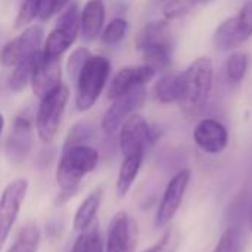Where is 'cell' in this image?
<instances>
[{
	"label": "cell",
	"mask_w": 252,
	"mask_h": 252,
	"mask_svg": "<svg viewBox=\"0 0 252 252\" xmlns=\"http://www.w3.org/2000/svg\"><path fill=\"white\" fill-rule=\"evenodd\" d=\"M238 19H239V22H241V25H242V28L245 30V32H247V35L251 38L252 35V0L250 1H245L244 3V6L239 9V12H238Z\"/></svg>",
	"instance_id": "34"
},
{
	"label": "cell",
	"mask_w": 252,
	"mask_h": 252,
	"mask_svg": "<svg viewBox=\"0 0 252 252\" xmlns=\"http://www.w3.org/2000/svg\"><path fill=\"white\" fill-rule=\"evenodd\" d=\"M248 55L241 50H235L230 53L227 62H226V72L227 78L232 83H241L248 71Z\"/></svg>",
	"instance_id": "26"
},
{
	"label": "cell",
	"mask_w": 252,
	"mask_h": 252,
	"mask_svg": "<svg viewBox=\"0 0 252 252\" xmlns=\"http://www.w3.org/2000/svg\"><path fill=\"white\" fill-rule=\"evenodd\" d=\"M190 177H192L190 170L185 168L176 173L171 177V180L167 183L155 216L157 229H164L165 226H168L174 219V216L177 214L182 201L185 198V193L188 190V186L190 183Z\"/></svg>",
	"instance_id": "8"
},
{
	"label": "cell",
	"mask_w": 252,
	"mask_h": 252,
	"mask_svg": "<svg viewBox=\"0 0 252 252\" xmlns=\"http://www.w3.org/2000/svg\"><path fill=\"white\" fill-rule=\"evenodd\" d=\"M244 235L239 227H229L223 232L213 252H242Z\"/></svg>",
	"instance_id": "27"
},
{
	"label": "cell",
	"mask_w": 252,
	"mask_h": 252,
	"mask_svg": "<svg viewBox=\"0 0 252 252\" xmlns=\"http://www.w3.org/2000/svg\"><path fill=\"white\" fill-rule=\"evenodd\" d=\"M128 31V22L124 18H115L112 19L100 32V40L105 46L114 47L117 44H120L126 34Z\"/></svg>",
	"instance_id": "25"
},
{
	"label": "cell",
	"mask_w": 252,
	"mask_h": 252,
	"mask_svg": "<svg viewBox=\"0 0 252 252\" xmlns=\"http://www.w3.org/2000/svg\"><path fill=\"white\" fill-rule=\"evenodd\" d=\"M180 244V235L177 229H168L162 238L145 252H177Z\"/></svg>",
	"instance_id": "31"
},
{
	"label": "cell",
	"mask_w": 252,
	"mask_h": 252,
	"mask_svg": "<svg viewBox=\"0 0 252 252\" xmlns=\"http://www.w3.org/2000/svg\"><path fill=\"white\" fill-rule=\"evenodd\" d=\"M41 58V50L27 56L21 62H18L13 66V71L9 77V87L13 92H21L25 89V86L31 81V77L34 74V69Z\"/></svg>",
	"instance_id": "21"
},
{
	"label": "cell",
	"mask_w": 252,
	"mask_h": 252,
	"mask_svg": "<svg viewBox=\"0 0 252 252\" xmlns=\"http://www.w3.org/2000/svg\"><path fill=\"white\" fill-rule=\"evenodd\" d=\"M146 100V90L145 86H139L112 100V105L106 109L103 118H102V130L112 136L115 134L123 123L133 114H136L137 109L143 106Z\"/></svg>",
	"instance_id": "9"
},
{
	"label": "cell",
	"mask_w": 252,
	"mask_h": 252,
	"mask_svg": "<svg viewBox=\"0 0 252 252\" xmlns=\"http://www.w3.org/2000/svg\"><path fill=\"white\" fill-rule=\"evenodd\" d=\"M214 65L210 58L201 56L195 59L182 74H179L180 92L177 103L188 115L201 114L213 90Z\"/></svg>",
	"instance_id": "1"
},
{
	"label": "cell",
	"mask_w": 252,
	"mask_h": 252,
	"mask_svg": "<svg viewBox=\"0 0 252 252\" xmlns=\"http://www.w3.org/2000/svg\"><path fill=\"white\" fill-rule=\"evenodd\" d=\"M43 37H44V31L41 25L34 24L25 28L22 34L12 38L3 46L0 52V62L4 66H15L27 56L41 50Z\"/></svg>",
	"instance_id": "11"
},
{
	"label": "cell",
	"mask_w": 252,
	"mask_h": 252,
	"mask_svg": "<svg viewBox=\"0 0 252 252\" xmlns=\"http://www.w3.org/2000/svg\"><path fill=\"white\" fill-rule=\"evenodd\" d=\"M250 37L244 31L238 16H230L224 19L216 30L213 41L217 50H233L239 46H242L245 41H248Z\"/></svg>",
	"instance_id": "18"
},
{
	"label": "cell",
	"mask_w": 252,
	"mask_h": 252,
	"mask_svg": "<svg viewBox=\"0 0 252 252\" xmlns=\"http://www.w3.org/2000/svg\"><path fill=\"white\" fill-rule=\"evenodd\" d=\"M193 142L210 155L221 154L229 145V131L223 123L214 118L201 120L193 130Z\"/></svg>",
	"instance_id": "13"
},
{
	"label": "cell",
	"mask_w": 252,
	"mask_h": 252,
	"mask_svg": "<svg viewBox=\"0 0 252 252\" xmlns=\"http://www.w3.org/2000/svg\"><path fill=\"white\" fill-rule=\"evenodd\" d=\"M80 34V10L77 4L68 7L58 19L56 27L50 31L44 41L41 53L49 59H61V56L75 43Z\"/></svg>",
	"instance_id": "6"
},
{
	"label": "cell",
	"mask_w": 252,
	"mask_h": 252,
	"mask_svg": "<svg viewBox=\"0 0 252 252\" xmlns=\"http://www.w3.org/2000/svg\"><path fill=\"white\" fill-rule=\"evenodd\" d=\"M136 46L143 56L145 65L155 71H164L171 65L173 47L165 19L146 24L136 38Z\"/></svg>",
	"instance_id": "3"
},
{
	"label": "cell",
	"mask_w": 252,
	"mask_h": 252,
	"mask_svg": "<svg viewBox=\"0 0 252 252\" xmlns=\"http://www.w3.org/2000/svg\"><path fill=\"white\" fill-rule=\"evenodd\" d=\"M155 69L149 65H133V66H124L121 68L115 77L112 78L109 89H108V97L114 100L115 97L139 87L145 86L155 77Z\"/></svg>",
	"instance_id": "14"
},
{
	"label": "cell",
	"mask_w": 252,
	"mask_h": 252,
	"mask_svg": "<svg viewBox=\"0 0 252 252\" xmlns=\"http://www.w3.org/2000/svg\"><path fill=\"white\" fill-rule=\"evenodd\" d=\"M68 100L69 89L65 84L58 86L41 99L35 115V130L43 143H50L56 137Z\"/></svg>",
	"instance_id": "5"
},
{
	"label": "cell",
	"mask_w": 252,
	"mask_h": 252,
	"mask_svg": "<svg viewBox=\"0 0 252 252\" xmlns=\"http://www.w3.org/2000/svg\"><path fill=\"white\" fill-rule=\"evenodd\" d=\"M92 134H93V128H92L90 124H87V123H78V124H75L69 130L63 148L75 146V145H87V140L92 137Z\"/></svg>",
	"instance_id": "30"
},
{
	"label": "cell",
	"mask_w": 252,
	"mask_h": 252,
	"mask_svg": "<svg viewBox=\"0 0 252 252\" xmlns=\"http://www.w3.org/2000/svg\"><path fill=\"white\" fill-rule=\"evenodd\" d=\"M32 146V120L24 112L19 115L12 127V131L6 142V155L13 162L25 159Z\"/></svg>",
	"instance_id": "15"
},
{
	"label": "cell",
	"mask_w": 252,
	"mask_h": 252,
	"mask_svg": "<svg viewBox=\"0 0 252 252\" xmlns=\"http://www.w3.org/2000/svg\"><path fill=\"white\" fill-rule=\"evenodd\" d=\"M106 9L103 0H89L80 12V32L86 41L100 35L105 24Z\"/></svg>",
	"instance_id": "17"
},
{
	"label": "cell",
	"mask_w": 252,
	"mask_h": 252,
	"mask_svg": "<svg viewBox=\"0 0 252 252\" xmlns=\"http://www.w3.org/2000/svg\"><path fill=\"white\" fill-rule=\"evenodd\" d=\"M61 78H62L61 59H49V58H44L41 53V58L30 81L32 93L38 99H43L46 94H49L58 86L62 84Z\"/></svg>",
	"instance_id": "16"
},
{
	"label": "cell",
	"mask_w": 252,
	"mask_h": 252,
	"mask_svg": "<svg viewBox=\"0 0 252 252\" xmlns=\"http://www.w3.org/2000/svg\"><path fill=\"white\" fill-rule=\"evenodd\" d=\"M180 81L179 74H164L154 86V96L161 103H173L179 100Z\"/></svg>",
	"instance_id": "22"
},
{
	"label": "cell",
	"mask_w": 252,
	"mask_h": 252,
	"mask_svg": "<svg viewBox=\"0 0 252 252\" xmlns=\"http://www.w3.org/2000/svg\"><path fill=\"white\" fill-rule=\"evenodd\" d=\"M208 0H168L164 6V18L165 21H173L182 18L192 12L199 4L207 3Z\"/></svg>",
	"instance_id": "28"
},
{
	"label": "cell",
	"mask_w": 252,
	"mask_h": 252,
	"mask_svg": "<svg viewBox=\"0 0 252 252\" xmlns=\"http://www.w3.org/2000/svg\"><path fill=\"white\" fill-rule=\"evenodd\" d=\"M158 133L139 114L130 115L120 127V148L124 157L145 154L155 143Z\"/></svg>",
	"instance_id": "7"
},
{
	"label": "cell",
	"mask_w": 252,
	"mask_h": 252,
	"mask_svg": "<svg viewBox=\"0 0 252 252\" xmlns=\"http://www.w3.org/2000/svg\"><path fill=\"white\" fill-rule=\"evenodd\" d=\"M111 74V62L100 55L90 56L77 75L75 106L78 111H89L100 97Z\"/></svg>",
	"instance_id": "4"
},
{
	"label": "cell",
	"mask_w": 252,
	"mask_h": 252,
	"mask_svg": "<svg viewBox=\"0 0 252 252\" xmlns=\"http://www.w3.org/2000/svg\"><path fill=\"white\" fill-rule=\"evenodd\" d=\"M3 127H4V118H3V115L0 114V134H1V131H3Z\"/></svg>",
	"instance_id": "36"
},
{
	"label": "cell",
	"mask_w": 252,
	"mask_h": 252,
	"mask_svg": "<svg viewBox=\"0 0 252 252\" xmlns=\"http://www.w3.org/2000/svg\"><path fill=\"white\" fill-rule=\"evenodd\" d=\"M99 162V152L89 145L63 148L56 168V182L65 195L74 193L81 180L94 171Z\"/></svg>",
	"instance_id": "2"
},
{
	"label": "cell",
	"mask_w": 252,
	"mask_h": 252,
	"mask_svg": "<svg viewBox=\"0 0 252 252\" xmlns=\"http://www.w3.org/2000/svg\"><path fill=\"white\" fill-rule=\"evenodd\" d=\"M248 226H250V230L252 232V205L250 208V213H248Z\"/></svg>",
	"instance_id": "35"
},
{
	"label": "cell",
	"mask_w": 252,
	"mask_h": 252,
	"mask_svg": "<svg viewBox=\"0 0 252 252\" xmlns=\"http://www.w3.org/2000/svg\"><path fill=\"white\" fill-rule=\"evenodd\" d=\"M90 56H92V53L86 47H78L71 53V56L68 58V63H66V69H68V74L71 78L77 80V75L80 74L83 65L86 63V61Z\"/></svg>",
	"instance_id": "32"
},
{
	"label": "cell",
	"mask_w": 252,
	"mask_h": 252,
	"mask_svg": "<svg viewBox=\"0 0 252 252\" xmlns=\"http://www.w3.org/2000/svg\"><path fill=\"white\" fill-rule=\"evenodd\" d=\"M43 3H44V0H24L19 7L18 15H16L15 25L19 28V27H25V25L31 24L40 15Z\"/></svg>",
	"instance_id": "29"
},
{
	"label": "cell",
	"mask_w": 252,
	"mask_h": 252,
	"mask_svg": "<svg viewBox=\"0 0 252 252\" xmlns=\"http://www.w3.org/2000/svg\"><path fill=\"white\" fill-rule=\"evenodd\" d=\"M28 192V180L16 179L10 182L0 196V251L7 241L10 230L19 216L21 207Z\"/></svg>",
	"instance_id": "10"
},
{
	"label": "cell",
	"mask_w": 252,
	"mask_h": 252,
	"mask_svg": "<svg viewBox=\"0 0 252 252\" xmlns=\"http://www.w3.org/2000/svg\"><path fill=\"white\" fill-rule=\"evenodd\" d=\"M102 199H103V189L97 188L90 195H87V198L80 204V207L74 216V229L77 232L81 233L94 223V219L100 208Z\"/></svg>",
	"instance_id": "19"
},
{
	"label": "cell",
	"mask_w": 252,
	"mask_h": 252,
	"mask_svg": "<svg viewBox=\"0 0 252 252\" xmlns=\"http://www.w3.org/2000/svg\"><path fill=\"white\" fill-rule=\"evenodd\" d=\"M143 157L145 154H136V155H130V157H124V161L121 164L120 173H118V179H117V193L118 196H126L136 177L139 176V171L142 168L143 164Z\"/></svg>",
	"instance_id": "20"
},
{
	"label": "cell",
	"mask_w": 252,
	"mask_h": 252,
	"mask_svg": "<svg viewBox=\"0 0 252 252\" xmlns=\"http://www.w3.org/2000/svg\"><path fill=\"white\" fill-rule=\"evenodd\" d=\"M41 242V232L35 224H27L18 233L7 252H37Z\"/></svg>",
	"instance_id": "23"
},
{
	"label": "cell",
	"mask_w": 252,
	"mask_h": 252,
	"mask_svg": "<svg viewBox=\"0 0 252 252\" xmlns=\"http://www.w3.org/2000/svg\"><path fill=\"white\" fill-rule=\"evenodd\" d=\"M71 252H105L103 239L97 224H92L77 238Z\"/></svg>",
	"instance_id": "24"
},
{
	"label": "cell",
	"mask_w": 252,
	"mask_h": 252,
	"mask_svg": "<svg viewBox=\"0 0 252 252\" xmlns=\"http://www.w3.org/2000/svg\"><path fill=\"white\" fill-rule=\"evenodd\" d=\"M68 3H69V0H44L38 18H40L41 21L50 19L53 15L61 13V12L65 9V6H66Z\"/></svg>",
	"instance_id": "33"
},
{
	"label": "cell",
	"mask_w": 252,
	"mask_h": 252,
	"mask_svg": "<svg viewBox=\"0 0 252 252\" xmlns=\"http://www.w3.org/2000/svg\"><path fill=\"white\" fill-rule=\"evenodd\" d=\"M139 229L131 216L121 211L114 216L108 227L105 252H134L137 247Z\"/></svg>",
	"instance_id": "12"
}]
</instances>
